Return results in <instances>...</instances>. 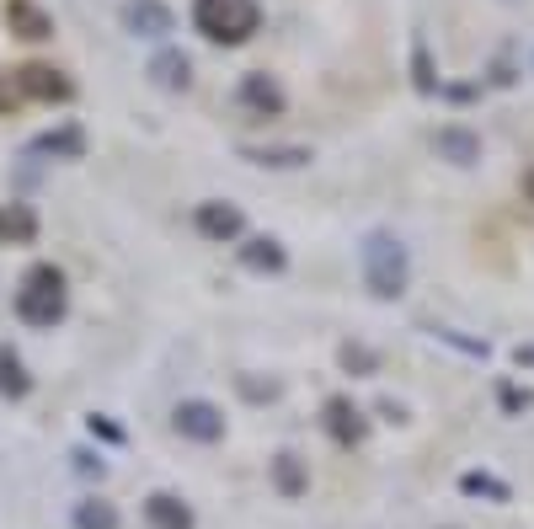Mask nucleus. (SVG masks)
<instances>
[{
    "mask_svg": "<svg viewBox=\"0 0 534 529\" xmlns=\"http://www.w3.org/2000/svg\"><path fill=\"white\" fill-rule=\"evenodd\" d=\"M65 310H70L65 273H59L54 262H33L22 289H17V316L27 326H54V321H65Z\"/></svg>",
    "mask_w": 534,
    "mask_h": 529,
    "instance_id": "1",
    "label": "nucleus"
},
{
    "mask_svg": "<svg viewBox=\"0 0 534 529\" xmlns=\"http://www.w3.org/2000/svg\"><path fill=\"white\" fill-rule=\"evenodd\" d=\"M193 27L209 43H246L262 27L257 0H193Z\"/></svg>",
    "mask_w": 534,
    "mask_h": 529,
    "instance_id": "2",
    "label": "nucleus"
},
{
    "mask_svg": "<svg viewBox=\"0 0 534 529\" xmlns=\"http://www.w3.org/2000/svg\"><path fill=\"white\" fill-rule=\"evenodd\" d=\"M406 278H412V262H406V246L390 236V230H374L364 241V284L374 300H401Z\"/></svg>",
    "mask_w": 534,
    "mask_h": 529,
    "instance_id": "3",
    "label": "nucleus"
},
{
    "mask_svg": "<svg viewBox=\"0 0 534 529\" xmlns=\"http://www.w3.org/2000/svg\"><path fill=\"white\" fill-rule=\"evenodd\" d=\"M235 102L246 107L251 118H284V86L273 81L267 70H251V75H241V86H235Z\"/></svg>",
    "mask_w": 534,
    "mask_h": 529,
    "instance_id": "4",
    "label": "nucleus"
},
{
    "mask_svg": "<svg viewBox=\"0 0 534 529\" xmlns=\"http://www.w3.org/2000/svg\"><path fill=\"white\" fill-rule=\"evenodd\" d=\"M193 225H198L203 241H219V246L246 236V214L235 209V204H219V198H209V204L193 209Z\"/></svg>",
    "mask_w": 534,
    "mask_h": 529,
    "instance_id": "5",
    "label": "nucleus"
},
{
    "mask_svg": "<svg viewBox=\"0 0 534 529\" xmlns=\"http://www.w3.org/2000/svg\"><path fill=\"white\" fill-rule=\"evenodd\" d=\"M123 27L134 38H166V33H177V17L161 0H123Z\"/></svg>",
    "mask_w": 534,
    "mask_h": 529,
    "instance_id": "6",
    "label": "nucleus"
},
{
    "mask_svg": "<svg viewBox=\"0 0 534 529\" xmlns=\"http://www.w3.org/2000/svg\"><path fill=\"white\" fill-rule=\"evenodd\" d=\"M17 86H22V97H38V102H70L75 97V86L65 81V70H54V65H22Z\"/></svg>",
    "mask_w": 534,
    "mask_h": 529,
    "instance_id": "7",
    "label": "nucleus"
},
{
    "mask_svg": "<svg viewBox=\"0 0 534 529\" xmlns=\"http://www.w3.org/2000/svg\"><path fill=\"white\" fill-rule=\"evenodd\" d=\"M171 428L187 433V439H203V444H214L219 433H225V417H219L209 401H182L177 412H171Z\"/></svg>",
    "mask_w": 534,
    "mask_h": 529,
    "instance_id": "8",
    "label": "nucleus"
},
{
    "mask_svg": "<svg viewBox=\"0 0 534 529\" xmlns=\"http://www.w3.org/2000/svg\"><path fill=\"white\" fill-rule=\"evenodd\" d=\"M433 150L444 155L449 166H476L481 161V134L465 129V123H444V129L433 134Z\"/></svg>",
    "mask_w": 534,
    "mask_h": 529,
    "instance_id": "9",
    "label": "nucleus"
},
{
    "mask_svg": "<svg viewBox=\"0 0 534 529\" xmlns=\"http://www.w3.org/2000/svg\"><path fill=\"white\" fill-rule=\"evenodd\" d=\"M6 27L17 38H27V43L54 38V17H49V11H38L33 0H6Z\"/></svg>",
    "mask_w": 534,
    "mask_h": 529,
    "instance_id": "10",
    "label": "nucleus"
},
{
    "mask_svg": "<svg viewBox=\"0 0 534 529\" xmlns=\"http://www.w3.org/2000/svg\"><path fill=\"white\" fill-rule=\"evenodd\" d=\"M33 155H54V161H81L86 155V129L81 123H65V129H49L33 139Z\"/></svg>",
    "mask_w": 534,
    "mask_h": 529,
    "instance_id": "11",
    "label": "nucleus"
},
{
    "mask_svg": "<svg viewBox=\"0 0 534 529\" xmlns=\"http://www.w3.org/2000/svg\"><path fill=\"white\" fill-rule=\"evenodd\" d=\"M241 262H246L251 273H284V268H289V252H284L273 236H251V241L241 246Z\"/></svg>",
    "mask_w": 534,
    "mask_h": 529,
    "instance_id": "12",
    "label": "nucleus"
},
{
    "mask_svg": "<svg viewBox=\"0 0 534 529\" xmlns=\"http://www.w3.org/2000/svg\"><path fill=\"white\" fill-rule=\"evenodd\" d=\"M150 75H155V86H166V91H187V86H193V59L177 54V49H166V54L150 59Z\"/></svg>",
    "mask_w": 534,
    "mask_h": 529,
    "instance_id": "13",
    "label": "nucleus"
},
{
    "mask_svg": "<svg viewBox=\"0 0 534 529\" xmlns=\"http://www.w3.org/2000/svg\"><path fill=\"white\" fill-rule=\"evenodd\" d=\"M38 236V214L27 204H6L0 209V246H27Z\"/></svg>",
    "mask_w": 534,
    "mask_h": 529,
    "instance_id": "14",
    "label": "nucleus"
},
{
    "mask_svg": "<svg viewBox=\"0 0 534 529\" xmlns=\"http://www.w3.org/2000/svg\"><path fill=\"white\" fill-rule=\"evenodd\" d=\"M241 155H246V161H257V166H273V171H294V166L310 161L305 145H246Z\"/></svg>",
    "mask_w": 534,
    "mask_h": 529,
    "instance_id": "15",
    "label": "nucleus"
},
{
    "mask_svg": "<svg viewBox=\"0 0 534 529\" xmlns=\"http://www.w3.org/2000/svg\"><path fill=\"white\" fill-rule=\"evenodd\" d=\"M326 423H332V433H337L342 444H358V439H364V423H358V412H353L348 396H332V401H326Z\"/></svg>",
    "mask_w": 534,
    "mask_h": 529,
    "instance_id": "16",
    "label": "nucleus"
},
{
    "mask_svg": "<svg viewBox=\"0 0 534 529\" xmlns=\"http://www.w3.org/2000/svg\"><path fill=\"white\" fill-rule=\"evenodd\" d=\"M33 380H27V364L11 348H0V396H27Z\"/></svg>",
    "mask_w": 534,
    "mask_h": 529,
    "instance_id": "17",
    "label": "nucleus"
},
{
    "mask_svg": "<svg viewBox=\"0 0 534 529\" xmlns=\"http://www.w3.org/2000/svg\"><path fill=\"white\" fill-rule=\"evenodd\" d=\"M337 359H342V369H353V375H374V369H380V359H374L364 342H342Z\"/></svg>",
    "mask_w": 534,
    "mask_h": 529,
    "instance_id": "18",
    "label": "nucleus"
},
{
    "mask_svg": "<svg viewBox=\"0 0 534 529\" xmlns=\"http://www.w3.org/2000/svg\"><path fill=\"white\" fill-rule=\"evenodd\" d=\"M150 519L161 524V529H187V513L171 503V497H155V503H150Z\"/></svg>",
    "mask_w": 534,
    "mask_h": 529,
    "instance_id": "19",
    "label": "nucleus"
},
{
    "mask_svg": "<svg viewBox=\"0 0 534 529\" xmlns=\"http://www.w3.org/2000/svg\"><path fill=\"white\" fill-rule=\"evenodd\" d=\"M27 97H22V86H17V75H6L0 70V113H17Z\"/></svg>",
    "mask_w": 534,
    "mask_h": 529,
    "instance_id": "20",
    "label": "nucleus"
},
{
    "mask_svg": "<svg viewBox=\"0 0 534 529\" xmlns=\"http://www.w3.org/2000/svg\"><path fill=\"white\" fill-rule=\"evenodd\" d=\"M278 481H284L289 492H300V465H294V455H278Z\"/></svg>",
    "mask_w": 534,
    "mask_h": 529,
    "instance_id": "21",
    "label": "nucleus"
},
{
    "mask_svg": "<svg viewBox=\"0 0 534 529\" xmlns=\"http://www.w3.org/2000/svg\"><path fill=\"white\" fill-rule=\"evenodd\" d=\"M81 519H86L91 529H107V524H113V513H107V508H86Z\"/></svg>",
    "mask_w": 534,
    "mask_h": 529,
    "instance_id": "22",
    "label": "nucleus"
},
{
    "mask_svg": "<svg viewBox=\"0 0 534 529\" xmlns=\"http://www.w3.org/2000/svg\"><path fill=\"white\" fill-rule=\"evenodd\" d=\"M524 188H529V193H534V171H529V177H524Z\"/></svg>",
    "mask_w": 534,
    "mask_h": 529,
    "instance_id": "23",
    "label": "nucleus"
}]
</instances>
